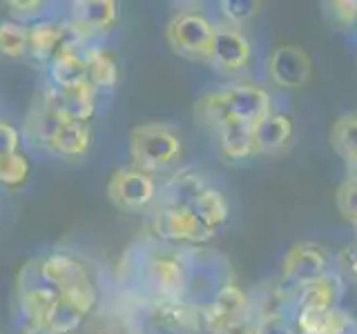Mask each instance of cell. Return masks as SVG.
<instances>
[{
    "mask_svg": "<svg viewBox=\"0 0 357 334\" xmlns=\"http://www.w3.org/2000/svg\"><path fill=\"white\" fill-rule=\"evenodd\" d=\"M123 263L132 265L139 285L159 301H185L188 285V252L163 248L143 250L139 256H128Z\"/></svg>",
    "mask_w": 357,
    "mask_h": 334,
    "instance_id": "6da1fadb",
    "label": "cell"
},
{
    "mask_svg": "<svg viewBox=\"0 0 357 334\" xmlns=\"http://www.w3.org/2000/svg\"><path fill=\"white\" fill-rule=\"evenodd\" d=\"M183 154V141L167 122H143L130 134L132 167L145 174H159L174 167Z\"/></svg>",
    "mask_w": 357,
    "mask_h": 334,
    "instance_id": "7a4b0ae2",
    "label": "cell"
},
{
    "mask_svg": "<svg viewBox=\"0 0 357 334\" xmlns=\"http://www.w3.org/2000/svg\"><path fill=\"white\" fill-rule=\"evenodd\" d=\"M217 22L201 9H181L165 27L167 45L188 61L210 63Z\"/></svg>",
    "mask_w": 357,
    "mask_h": 334,
    "instance_id": "3957f363",
    "label": "cell"
},
{
    "mask_svg": "<svg viewBox=\"0 0 357 334\" xmlns=\"http://www.w3.org/2000/svg\"><path fill=\"white\" fill-rule=\"evenodd\" d=\"M228 263L215 252H188V285L185 301L197 308L208 305L221 287L230 281Z\"/></svg>",
    "mask_w": 357,
    "mask_h": 334,
    "instance_id": "277c9868",
    "label": "cell"
},
{
    "mask_svg": "<svg viewBox=\"0 0 357 334\" xmlns=\"http://www.w3.org/2000/svg\"><path fill=\"white\" fill-rule=\"evenodd\" d=\"M18 310L25 326H45L52 305L61 294L40 274V259H31L18 272Z\"/></svg>",
    "mask_w": 357,
    "mask_h": 334,
    "instance_id": "5b68a950",
    "label": "cell"
},
{
    "mask_svg": "<svg viewBox=\"0 0 357 334\" xmlns=\"http://www.w3.org/2000/svg\"><path fill=\"white\" fill-rule=\"evenodd\" d=\"M107 198L119 209L143 212L159 198V185L152 174H145L137 167H121L107 181Z\"/></svg>",
    "mask_w": 357,
    "mask_h": 334,
    "instance_id": "8992f818",
    "label": "cell"
},
{
    "mask_svg": "<svg viewBox=\"0 0 357 334\" xmlns=\"http://www.w3.org/2000/svg\"><path fill=\"white\" fill-rule=\"evenodd\" d=\"M152 237L156 243L178 245V243H206L215 237L197 221L188 207H159L150 223Z\"/></svg>",
    "mask_w": 357,
    "mask_h": 334,
    "instance_id": "52a82bcc",
    "label": "cell"
},
{
    "mask_svg": "<svg viewBox=\"0 0 357 334\" xmlns=\"http://www.w3.org/2000/svg\"><path fill=\"white\" fill-rule=\"evenodd\" d=\"M333 263L335 259L326 248H321L319 243L301 241L293 245L284 256L282 281L290 287H299L331 272Z\"/></svg>",
    "mask_w": 357,
    "mask_h": 334,
    "instance_id": "ba28073f",
    "label": "cell"
},
{
    "mask_svg": "<svg viewBox=\"0 0 357 334\" xmlns=\"http://www.w3.org/2000/svg\"><path fill=\"white\" fill-rule=\"evenodd\" d=\"M252 58V45L248 36L241 31V27L219 22L215 29V42H212L210 65L221 74L234 76L243 72L250 65Z\"/></svg>",
    "mask_w": 357,
    "mask_h": 334,
    "instance_id": "9c48e42d",
    "label": "cell"
},
{
    "mask_svg": "<svg viewBox=\"0 0 357 334\" xmlns=\"http://www.w3.org/2000/svg\"><path fill=\"white\" fill-rule=\"evenodd\" d=\"M266 72L271 83L282 89H299L310 81L312 63L304 47L297 45H279L266 61Z\"/></svg>",
    "mask_w": 357,
    "mask_h": 334,
    "instance_id": "30bf717a",
    "label": "cell"
},
{
    "mask_svg": "<svg viewBox=\"0 0 357 334\" xmlns=\"http://www.w3.org/2000/svg\"><path fill=\"white\" fill-rule=\"evenodd\" d=\"M223 100L230 111L232 120L245 122V125L255 127L264 116H268L273 111V98L259 85L250 83H234L221 87Z\"/></svg>",
    "mask_w": 357,
    "mask_h": 334,
    "instance_id": "8fae6325",
    "label": "cell"
},
{
    "mask_svg": "<svg viewBox=\"0 0 357 334\" xmlns=\"http://www.w3.org/2000/svg\"><path fill=\"white\" fill-rule=\"evenodd\" d=\"M201 310V326L210 334H217L230 323L239 321L241 317L250 315V296L239 285L228 283L215 294V299Z\"/></svg>",
    "mask_w": 357,
    "mask_h": 334,
    "instance_id": "7c38bea8",
    "label": "cell"
},
{
    "mask_svg": "<svg viewBox=\"0 0 357 334\" xmlns=\"http://www.w3.org/2000/svg\"><path fill=\"white\" fill-rule=\"evenodd\" d=\"M47 94L65 122H83L89 125L96 111V89L94 85L83 78L67 87H47Z\"/></svg>",
    "mask_w": 357,
    "mask_h": 334,
    "instance_id": "4fadbf2b",
    "label": "cell"
},
{
    "mask_svg": "<svg viewBox=\"0 0 357 334\" xmlns=\"http://www.w3.org/2000/svg\"><path fill=\"white\" fill-rule=\"evenodd\" d=\"M116 20L119 3H114V0H76L70 5V18H67V22L85 40L114 29Z\"/></svg>",
    "mask_w": 357,
    "mask_h": 334,
    "instance_id": "5bb4252c",
    "label": "cell"
},
{
    "mask_svg": "<svg viewBox=\"0 0 357 334\" xmlns=\"http://www.w3.org/2000/svg\"><path fill=\"white\" fill-rule=\"evenodd\" d=\"M40 274L59 294H67L74 287L92 281L87 263L70 252H52L47 256H43Z\"/></svg>",
    "mask_w": 357,
    "mask_h": 334,
    "instance_id": "9a60e30c",
    "label": "cell"
},
{
    "mask_svg": "<svg viewBox=\"0 0 357 334\" xmlns=\"http://www.w3.org/2000/svg\"><path fill=\"white\" fill-rule=\"evenodd\" d=\"M70 25L59 22L54 18H45L38 22H31L29 25V56L40 65H47L54 61V56L61 51V47L70 38Z\"/></svg>",
    "mask_w": 357,
    "mask_h": 334,
    "instance_id": "2e32d148",
    "label": "cell"
},
{
    "mask_svg": "<svg viewBox=\"0 0 357 334\" xmlns=\"http://www.w3.org/2000/svg\"><path fill=\"white\" fill-rule=\"evenodd\" d=\"M208 187L210 185L206 176L199 170H192V167L178 170L176 174L167 178L163 187H159L161 207H190Z\"/></svg>",
    "mask_w": 357,
    "mask_h": 334,
    "instance_id": "e0dca14e",
    "label": "cell"
},
{
    "mask_svg": "<svg viewBox=\"0 0 357 334\" xmlns=\"http://www.w3.org/2000/svg\"><path fill=\"white\" fill-rule=\"evenodd\" d=\"M344 292V278L340 272H326L315 281L295 287V310L297 308H337Z\"/></svg>",
    "mask_w": 357,
    "mask_h": 334,
    "instance_id": "ac0fdd59",
    "label": "cell"
},
{
    "mask_svg": "<svg viewBox=\"0 0 357 334\" xmlns=\"http://www.w3.org/2000/svg\"><path fill=\"white\" fill-rule=\"evenodd\" d=\"M63 122L65 120L59 116V111H56L52 98L47 94V89H45V92L33 100V107L25 120V129H22V134H27L31 145L45 150V145L52 141V136L59 132Z\"/></svg>",
    "mask_w": 357,
    "mask_h": 334,
    "instance_id": "d6986e66",
    "label": "cell"
},
{
    "mask_svg": "<svg viewBox=\"0 0 357 334\" xmlns=\"http://www.w3.org/2000/svg\"><path fill=\"white\" fill-rule=\"evenodd\" d=\"M293 134H295V125H293V120H290V116L279 114V111H271V114L264 116L252 127L257 154L282 152L290 143V138H293Z\"/></svg>",
    "mask_w": 357,
    "mask_h": 334,
    "instance_id": "ffe728a7",
    "label": "cell"
},
{
    "mask_svg": "<svg viewBox=\"0 0 357 334\" xmlns=\"http://www.w3.org/2000/svg\"><path fill=\"white\" fill-rule=\"evenodd\" d=\"M92 148V127L83 122H63L52 141L45 145L50 154L65 161H78Z\"/></svg>",
    "mask_w": 357,
    "mask_h": 334,
    "instance_id": "44dd1931",
    "label": "cell"
},
{
    "mask_svg": "<svg viewBox=\"0 0 357 334\" xmlns=\"http://www.w3.org/2000/svg\"><path fill=\"white\" fill-rule=\"evenodd\" d=\"M85 67H87V81L94 85V89H114L119 85V63L105 47L100 45H85L83 49Z\"/></svg>",
    "mask_w": 357,
    "mask_h": 334,
    "instance_id": "7402d4cb",
    "label": "cell"
},
{
    "mask_svg": "<svg viewBox=\"0 0 357 334\" xmlns=\"http://www.w3.org/2000/svg\"><path fill=\"white\" fill-rule=\"evenodd\" d=\"M217 143H219L221 154L226 156L228 161H245V159H250L252 154H257L252 127L239 120H230L228 125L217 134Z\"/></svg>",
    "mask_w": 357,
    "mask_h": 334,
    "instance_id": "603a6c76",
    "label": "cell"
},
{
    "mask_svg": "<svg viewBox=\"0 0 357 334\" xmlns=\"http://www.w3.org/2000/svg\"><path fill=\"white\" fill-rule=\"evenodd\" d=\"M188 209L197 216V221L201 223V225L208 228L210 232H215V234L230 216V205H228L226 196H223L219 189L212 187V185Z\"/></svg>",
    "mask_w": 357,
    "mask_h": 334,
    "instance_id": "cb8c5ba5",
    "label": "cell"
},
{
    "mask_svg": "<svg viewBox=\"0 0 357 334\" xmlns=\"http://www.w3.org/2000/svg\"><path fill=\"white\" fill-rule=\"evenodd\" d=\"M195 118L204 125L208 132L217 134L228 125L232 120L230 111L226 107V100H223V92L221 89H210V92H204L195 103Z\"/></svg>",
    "mask_w": 357,
    "mask_h": 334,
    "instance_id": "d4e9b609",
    "label": "cell"
},
{
    "mask_svg": "<svg viewBox=\"0 0 357 334\" xmlns=\"http://www.w3.org/2000/svg\"><path fill=\"white\" fill-rule=\"evenodd\" d=\"M331 148L349 165L357 161V114H346L331 127Z\"/></svg>",
    "mask_w": 357,
    "mask_h": 334,
    "instance_id": "484cf974",
    "label": "cell"
},
{
    "mask_svg": "<svg viewBox=\"0 0 357 334\" xmlns=\"http://www.w3.org/2000/svg\"><path fill=\"white\" fill-rule=\"evenodd\" d=\"M29 51V25L16 20H0V56L5 58H22Z\"/></svg>",
    "mask_w": 357,
    "mask_h": 334,
    "instance_id": "4316f807",
    "label": "cell"
},
{
    "mask_svg": "<svg viewBox=\"0 0 357 334\" xmlns=\"http://www.w3.org/2000/svg\"><path fill=\"white\" fill-rule=\"evenodd\" d=\"M85 315L76 305H72L65 296L56 299V303L52 305L47 319H45V328L52 330L54 334H72L78 330V326L83 323Z\"/></svg>",
    "mask_w": 357,
    "mask_h": 334,
    "instance_id": "83f0119b",
    "label": "cell"
},
{
    "mask_svg": "<svg viewBox=\"0 0 357 334\" xmlns=\"http://www.w3.org/2000/svg\"><path fill=\"white\" fill-rule=\"evenodd\" d=\"M31 174V163L22 152L0 156V187L18 189L27 183Z\"/></svg>",
    "mask_w": 357,
    "mask_h": 334,
    "instance_id": "f1b7e54d",
    "label": "cell"
},
{
    "mask_svg": "<svg viewBox=\"0 0 357 334\" xmlns=\"http://www.w3.org/2000/svg\"><path fill=\"white\" fill-rule=\"evenodd\" d=\"M7 14L11 20L22 22V25H31V22H38L50 18L52 3H45V0H9L5 3Z\"/></svg>",
    "mask_w": 357,
    "mask_h": 334,
    "instance_id": "f546056e",
    "label": "cell"
},
{
    "mask_svg": "<svg viewBox=\"0 0 357 334\" xmlns=\"http://www.w3.org/2000/svg\"><path fill=\"white\" fill-rule=\"evenodd\" d=\"M259 7L261 5L255 3V0H223V3H219L223 18H226L228 25H234V27L248 22L257 11H259Z\"/></svg>",
    "mask_w": 357,
    "mask_h": 334,
    "instance_id": "4dcf8cb0",
    "label": "cell"
},
{
    "mask_svg": "<svg viewBox=\"0 0 357 334\" xmlns=\"http://www.w3.org/2000/svg\"><path fill=\"white\" fill-rule=\"evenodd\" d=\"M335 203H337L340 214L349 223H353V225H357V183L355 181H349V178H346L337 189Z\"/></svg>",
    "mask_w": 357,
    "mask_h": 334,
    "instance_id": "1f68e13d",
    "label": "cell"
},
{
    "mask_svg": "<svg viewBox=\"0 0 357 334\" xmlns=\"http://www.w3.org/2000/svg\"><path fill=\"white\" fill-rule=\"evenodd\" d=\"M333 20L342 27L357 25V0H333L326 5Z\"/></svg>",
    "mask_w": 357,
    "mask_h": 334,
    "instance_id": "d6a6232c",
    "label": "cell"
},
{
    "mask_svg": "<svg viewBox=\"0 0 357 334\" xmlns=\"http://www.w3.org/2000/svg\"><path fill=\"white\" fill-rule=\"evenodd\" d=\"M335 263H337V267H340V274L353 278V281L357 283V241L342 248L340 254L335 256Z\"/></svg>",
    "mask_w": 357,
    "mask_h": 334,
    "instance_id": "836d02e7",
    "label": "cell"
},
{
    "mask_svg": "<svg viewBox=\"0 0 357 334\" xmlns=\"http://www.w3.org/2000/svg\"><path fill=\"white\" fill-rule=\"evenodd\" d=\"M259 334H299L290 317H268L259 321Z\"/></svg>",
    "mask_w": 357,
    "mask_h": 334,
    "instance_id": "e575fe53",
    "label": "cell"
},
{
    "mask_svg": "<svg viewBox=\"0 0 357 334\" xmlns=\"http://www.w3.org/2000/svg\"><path fill=\"white\" fill-rule=\"evenodd\" d=\"M18 145H20V132H18V127L11 125L9 120L0 118V156L18 152Z\"/></svg>",
    "mask_w": 357,
    "mask_h": 334,
    "instance_id": "d590c367",
    "label": "cell"
},
{
    "mask_svg": "<svg viewBox=\"0 0 357 334\" xmlns=\"http://www.w3.org/2000/svg\"><path fill=\"white\" fill-rule=\"evenodd\" d=\"M217 334H259V321L252 315H245L239 321H234L223 330H219Z\"/></svg>",
    "mask_w": 357,
    "mask_h": 334,
    "instance_id": "8d00e7d4",
    "label": "cell"
},
{
    "mask_svg": "<svg viewBox=\"0 0 357 334\" xmlns=\"http://www.w3.org/2000/svg\"><path fill=\"white\" fill-rule=\"evenodd\" d=\"M328 334H357V321L344 310H335V321Z\"/></svg>",
    "mask_w": 357,
    "mask_h": 334,
    "instance_id": "74e56055",
    "label": "cell"
},
{
    "mask_svg": "<svg viewBox=\"0 0 357 334\" xmlns=\"http://www.w3.org/2000/svg\"><path fill=\"white\" fill-rule=\"evenodd\" d=\"M20 334H54V332L47 330L45 326H22Z\"/></svg>",
    "mask_w": 357,
    "mask_h": 334,
    "instance_id": "f35d334b",
    "label": "cell"
},
{
    "mask_svg": "<svg viewBox=\"0 0 357 334\" xmlns=\"http://www.w3.org/2000/svg\"><path fill=\"white\" fill-rule=\"evenodd\" d=\"M346 170H349V181H355L357 183V161L346 165Z\"/></svg>",
    "mask_w": 357,
    "mask_h": 334,
    "instance_id": "ab89813d",
    "label": "cell"
},
{
    "mask_svg": "<svg viewBox=\"0 0 357 334\" xmlns=\"http://www.w3.org/2000/svg\"><path fill=\"white\" fill-rule=\"evenodd\" d=\"M355 241H357V225H355Z\"/></svg>",
    "mask_w": 357,
    "mask_h": 334,
    "instance_id": "60d3db41",
    "label": "cell"
},
{
    "mask_svg": "<svg viewBox=\"0 0 357 334\" xmlns=\"http://www.w3.org/2000/svg\"><path fill=\"white\" fill-rule=\"evenodd\" d=\"M355 27H357V25H355Z\"/></svg>",
    "mask_w": 357,
    "mask_h": 334,
    "instance_id": "b9f144b4",
    "label": "cell"
}]
</instances>
